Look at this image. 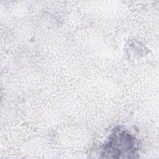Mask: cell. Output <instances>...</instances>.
<instances>
[{
    "mask_svg": "<svg viewBox=\"0 0 159 159\" xmlns=\"http://www.w3.org/2000/svg\"><path fill=\"white\" fill-rule=\"evenodd\" d=\"M137 142L126 130L117 129L110 136L102 148L104 158H131L137 150Z\"/></svg>",
    "mask_w": 159,
    "mask_h": 159,
    "instance_id": "6da1fadb",
    "label": "cell"
}]
</instances>
